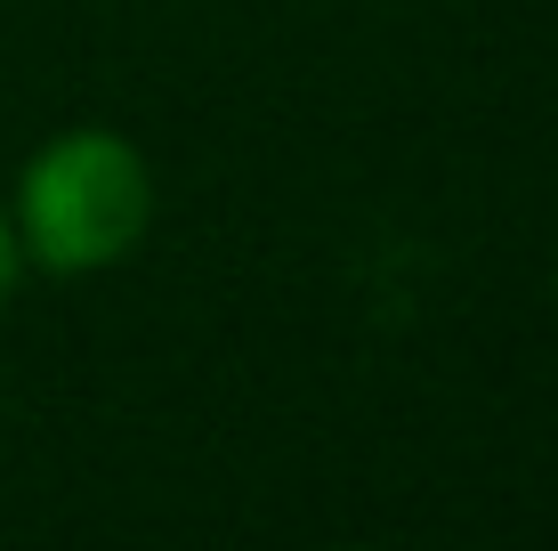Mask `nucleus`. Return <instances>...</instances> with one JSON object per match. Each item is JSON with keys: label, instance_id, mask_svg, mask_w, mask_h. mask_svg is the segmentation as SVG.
<instances>
[{"label": "nucleus", "instance_id": "f257e3e1", "mask_svg": "<svg viewBox=\"0 0 558 551\" xmlns=\"http://www.w3.org/2000/svg\"><path fill=\"white\" fill-rule=\"evenodd\" d=\"M9 227L25 268L41 276H106L122 268L154 227V170L138 155V139L106 122H73L41 139L16 170Z\"/></svg>", "mask_w": 558, "mask_h": 551}, {"label": "nucleus", "instance_id": "f03ea898", "mask_svg": "<svg viewBox=\"0 0 558 551\" xmlns=\"http://www.w3.org/2000/svg\"><path fill=\"white\" fill-rule=\"evenodd\" d=\"M16 276H25V252H16V227H9V203H0V309H9Z\"/></svg>", "mask_w": 558, "mask_h": 551}, {"label": "nucleus", "instance_id": "7ed1b4c3", "mask_svg": "<svg viewBox=\"0 0 558 551\" xmlns=\"http://www.w3.org/2000/svg\"><path fill=\"white\" fill-rule=\"evenodd\" d=\"M550 300H558V276H550Z\"/></svg>", "mask_w": 558, "mask_h": 551}]
</instances>
